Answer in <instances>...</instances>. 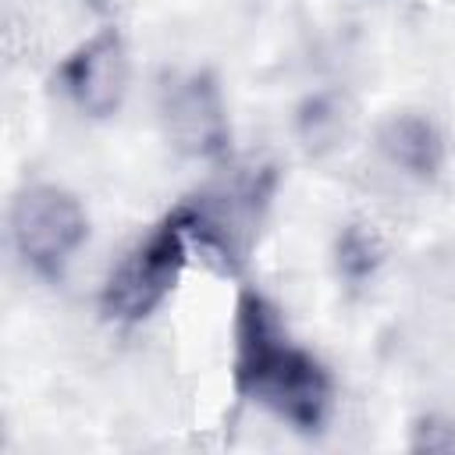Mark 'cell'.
<instances>
[{
    "label": "cell",
    "mask_w": 455,
    "mask_h": 455,
    "mask_svg": "<svg viewBox=\"0 0 455 455\" xmlns=\"http://www.w3.org/2000/svg\"><path fill=\"white\" fill-rule=\"evenodd\" d=\"M235 384L281 419L316 430L331 409V377L281 327L277 309L245 291L235 316Z\"/></svg>",
    "instance_id": "6da1fadb"
},
{
    "label": "cell",
    "mask_w": 455,
    "mask_h": 455,
    "mask_svg": "<svg viewBox=\"0 0 455 455\" xmlns=\"http://www.w3.org/2000/svg\"><path fill=\"white\" fill-rule=\"evenodd\" d=\"M188 231L181 213L174 210L164 224H156L110 274L103 288V309L117 320H142L149 316L167 291L174 288L185 259H188Z\"/></svg>",
    "instance_id": "7a4b0ae2"
},
{
    "label": "cell",
    "mask_w": 455,
    "mask_h": 455,
    "mask_svg": "<svg viewBox=\"0 0 455 455\" xmlns=\"http://www.w3.org/2000/svg\"><path fill=\"white\" fill-rule=\"evenodd\" d=\"M89 235L85 210L57 185H28L11 206V238L18 256L43 277H60Z\"/></svg>",
    "instance_id": "3957f363"
},
{
    "label": "cell",
    "mask_w": 455,
    "mask_h": 455,
    "mask_svg": "<svg viewBox=\"0 0 455 455\" xmlns=\"http://www.w3.org/2000/svg\"><path fill=\"white\" fill-rule=\"evenodd\" d=\"M60 82L68 96L92 117H107L121 107L128 92V50L114 28L96 32L85 46H78L64 68Z\"/></svg>",
    "instance_id": "277c9868"
},
{
    "label": "cell",
    "mask_w": 455,
    "mask_h": 455,
    "mask_svg": "<svg viewBox=\"0 0 455 455\" xmlns=\"http://www.w3.org/2000/svg\"><path fill=\"white\" fill-rule=\"evenodd\" d=\"M164 121L178 149L196 156H213L228 142V117L217 85L206 75H185L167 85Z\"/></svg>",
    "instance_id": "5b68a950"
},
{
    "label": "cell",
    "mask_w": 455,
    "mask_h": 455,
    "mask_svg": "<svg viewBox=\"0 0 455 455\" xmlns=\"http://www.w3.org/2000/svg\"><path fill=\"white\" fill-rule=\"evenodd\" d=\"M380 149L387 153V160L409 174H434L441 167L444 156V142L434 128L430 117L423 114H398L380 128Z\"/></svg>",
    "instance_id": "8992f818"
},
{
    "label": "cell",
    "mask_w": 455,
    "mask_h": 455,
    "mask_svg": "<svg viewBox=\"0 0 455 455\" xmlns=\"http://www.w3.org/2000/svg\"><path fill=\"white\" fill-rule=\"evenodd\" d=\"M377 238H373V231H366V228H348L345 235H341V245H338V259H341V270L348 274V277H363V274H370L373 270V263H377Z\"/></svg>",
    "instance_id": "52a82bcc"
}]
</instances>
